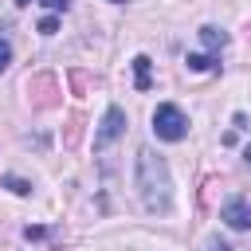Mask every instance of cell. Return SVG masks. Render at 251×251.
Wrapping results in <instances>:
<instances>
[{
  "instance_id": "1",
  "label": "cell",
  "mask_w": 251,
  "mask_h": 251,
  "mask_svg": "<svg viewBox=\"0 0 251 251\" xmlns=\"http://www.w3.org/2000/svg\"><path fill=\"white\" fill-rule=\"evenodd\" d=\"M137 188L149 212H169L173 204V180H169V165L161 157H153L149 149L137 153Z\"/></svg>"
},
{
  "instance_id": "2",
  "label": "cell",
  "mask_w": 251,
  "mask_h": 251,
  "mask_svg": "<svg viewBox=\"0 0 251 251\" xmlns=\"http://www.w3.org/2000/svg\"><path fill=\"white\" fill-rule=\"evenodd\" d=\"M153 133H157L161 141H180V137L188 133V118H184V110L173 106V102H161V106L153 110Z\"/></svg>"
},
{
  "instance_id": "3",
  "label": "cell",
  "mask_w": 251,
  "mask_h": 251,
  "mask_svg": "<svg viewBox=\"0 0 251 251\" xmlns=\"http://www.w3.org/2000/svg\"><path fill=\"white\" fill-rule=\"evenodd\" d=\"M122 133H126V114H122L118 106H110L106 118H102V126H98V133H94V149H106V145L118 141Z\"/></svg>"
},
{
  "instance_id": "4",
  "label": "cell",
  "mask_w": 251,
  "mask_h": 251,
  "mask_svg": "<svg viewBox=\"0 0 251 251\" xmlns=\"http://www.w3.org/2000/svg\"><path fill=\"white\" fill-rule=\"evenodd\" d=\"M220 220H224L227 227H235V231H247V227H251V204H247V200H227V204L220 208Z\"/></svg>"
},
{
  "instance_id": "5",
  "label": "cell",
  "mask_w": 251,
  "mask_h": 251,
  "mask_svg": "<svg viewBox=\"0 0 251 251\" xmlns=\"http://www.w3.org/2000/svg\"><path fill=\"white\" fill-rule=\"evenodd\" d=\"M133 71H137V90H149V59L145 55L133 59Z\"/></svg>"
},
{
  "instance_id": "6",
  "label": "cell",
  "mask_w": 251,
  "mask_h": 251,
  "mask_svg": "<svg viewBox=\"0 0 251 251\" xmlns=\"http://www.w3.org/2000/svg\"><path fill=\"white\" fill-rule=\"evenodd\" d=\"M200 39H204V43H208V47H212V51H216V47H224V43H227V35H224V31H216V27H200Z\"/></svg>"
},
{
  "instance_id": "7",
  "label": "cell",
  "mask_w": 251,
  "mask_h": 251,
  "mask_svg": "<svg viewBox=\"0 0 251 251\" xmlns=\"http://www.w3.org/2000/svg\"><path fill=\"white\" fill-rule=\"evenodd\" d=\"M4 188H12L16 196H27V192H31V184H27V180H20V176H4Z\"/></svg>"
},
{
  "instance_id": "8",
  "label": "cell",
  "mask_w": 251,
  "mask_h": 251,
  "mask_svg": "<svg viewBox=\"0 0 251 251\" xmlns=\"http://www.w3.org/2000/svg\"><path fill=\"white\" fill-rule=\"evenodd\" d=\"M188 67H192V71H212L216 63H212L208 55H188Z\"/></svg>"
},
{
  "instance_id": "9",
  "label": "cell",
  "mask_w": 251,
  "mask_h": 251,
  "mask_svg": "<svg viewBox=\"0 0 251 251\" xmlns=\"http://www.w3.org/2000/svg\"><path fill=\"white\" fill-rule=\"evenodd\" d=\"M39 31H43V35H55V31H59V20H55V16H43V20H39Z\"/></svg>"
},
{
  "instance_id": "10",
  "label": "cell",
  "mask_w": 251,
  "mask_h": 251,
  "mask_svg": "<svg viewBox=\"0 0 251 251\" xmlns=\"http://www.w3.org/2000/svg\"><path fill=\"white\" fill-rule=\"evenodd\" d=\"M8 63H12V47H8V43H0V71H4Z\"/></svg>"
},
{
  "instance_id": "11",
  "label": "cell",
  "mask_w": 251,
  "mask_h": 251,
  "mask_svg": "<svg viewBox=\"0 0 251 251\" xmlns=\"http://www.w3.org/2000/svg\"><path fill=\"white\" fill-rule=\"evenodd\" d=\"M204 251H231V247H227V243H220V239H208V243H204Z\"/></svg>"
},
{
  "instance_id": "12",
  "label": "cell",
  "mask_w": 251,
  "mask_h": 251,
  "mask_svg": "<svg viewBox=\"0 0 251 251\" xmlns=\"http://www.w3.org/2000/svg\"><path fill=\"white\" fill-rule=\"evenodd\" d=\"M43 4H47L51 12H59V8H67V0H43Z\"/></svg>"
},
{
  "instance_id": "13",
  "label": "cell",
  "mask_w": 251,
  "mask_h": 251,
  "mask_svg": "<svg viewBox=\"0 0 251 251\" xmlns=\"http://www.w3.org/2000/svg\"><path fill=\"white\" fill-rule=\"evenodd\" d=\"M243 161H247V165H251V145H247V149H243Z\"/></svg>"
},
{
  "instance_id": "14",
  "label": "cell",
  "mask_w": 251,
  "mask_h": 251,
  "mask_svg": "<svg viewBox=\"0 0 251 251\" xmlns=\"http://www.w3.org/2000/svg\"><path fill=\"white\" fill-rule=\"evenodd\" d=\"M16 4H31V0H16Z\"/></svg>"
},
{
  "instance_id": "15",
  "label": "cell",
  "mask_w": 251,
  "mask_h": 251,
  "mask_svg": "<svg viewBox=\"0 0 251 251\" xmlns=\"http://www.w3.org/2000/svg\"><path fill=\"white\" fill-rule=\"evenodd\" d=\"M114 4H122V0H114Z\"/></svg>"
}]
</instances>
